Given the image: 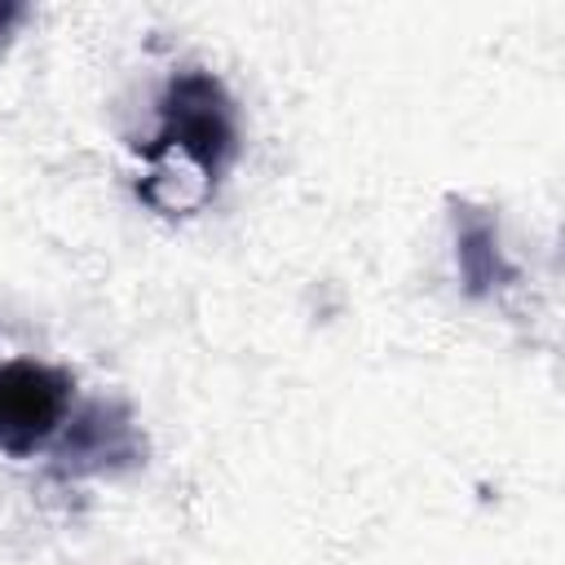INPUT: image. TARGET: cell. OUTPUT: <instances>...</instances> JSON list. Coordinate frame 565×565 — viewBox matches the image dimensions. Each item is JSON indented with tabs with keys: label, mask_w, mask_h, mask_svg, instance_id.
<instances>
[{
	"label": "cell",
	"mask_w": 565,
	"mask_h": 565,
	"mask_svg": "<svg viewBox=\"0 0 565 565\" xmlns=\"http://www.w3.org/2000/svg\"><path fill=\"white\" fill-rule=\"evenodd\" d=\"M22 18V4H0V40L9 35V26Z\"/></svg>",
	"instance_id": "5b68a950"
},
{
	"label": "cell",
	"mask_w": 565,
	"mask_h": 565,
	"mask_svg": "<svg viewBox=\"0 0 565 565\" xmlns=\"http://www.w3.org/2000/svg\"><path fill=\"white\" fill-rule=\"evenodd\" d=\"M146 446L137 437V424L128 406L119 402H88L84 411H71L66 428L53 446V472L57 477H88V472H115L141 463Z\"/></svg>",
	"instance_id": "3957f363"
},
{
	"label": "cell",
	"mask_w": 565,
	"mask_h": 565,
	"mask_svg": "<svg viewBox=\"0 0 565 565\" xmlns=\"http://www.w3.org/2000/svg\"><path fill=\"white\" fill-rule=\"evenodd\" d=\"M71 419V375L31 362L9 358L0 362V450L13 459H26L35 450H49L57 433Z\"/></svg>",
	"instance_id": "7a4b0ae2"
},
{
	"label": "cell",
	"mask_w": 565,
	"mask_h": 565,
	"mask_svg": "<svg viewBox=\"0 0 565 565\" xmlns=\"http://www.w3.org/2000/svg\"><path fill=\"white\" fill-rule=\"evenodd\" d=\"M168 150H181L199 177L203 190H212L225 168L238 154V124H234V102L225 84L212 71H177L159 97V132L141 146V159L159 163Z\"/></svg>",
	"instance_id": "6da1fadb"
},
{
	"label": "cell",
	"mask_w": 565,
	"mask_h": 565,
	"mask_svg": "<svg viewBox=\"0 0 565 565\" xmlns=\"http://www.w3.org/2000/svg\"><path fill=\"white\" fill-rule=\"evenodd\" d=\"M455 265L468 296H490L516 278L512 260L499 247V221L463 199L455 203Z\"/></svg>",
	"instance_id": "277c9868"
}]
</instances>
